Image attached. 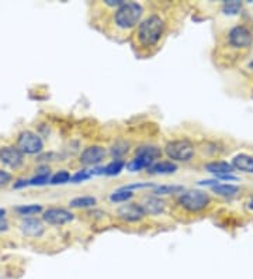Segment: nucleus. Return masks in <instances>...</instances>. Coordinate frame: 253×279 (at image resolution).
<instances>
[{
  "label": "nucleus",
  "mask_w": 253,
  "mask_h": 279,
  "mask_svg": "<svg viewBox=\"0 0 253 279\" xmlns=\"http://www.w3.org/2000/svg\"><path fill=\"white\" fill-rule=\"evenodd\" d=\"M16 212L20 213L21 216L37 215V213L42 212V206L41 205H23V206H17Z\"/></svg>",
  "instance_id": "23"
},
{
  "label": "nucleus",
  "mask_w": 253,
  "mask_h": 279,
  "mask_svg": "<svg viewBox=\"0 0 253 279\" xmlns=\"http://www.w3.org/2000/svg\"><path fill=\"white\" fill-rule=\"evenodd\" d=\"M183 191H184V188L180 185H161L155 188L154 194L156 196H161V195L179 194V192H183Z\"/></svg>",
  "instance_id": "21"
},
{
  "label": "nucleus",
  "mask_w": 253,
  "mask_h": 279,
  "mask_svg": "<svg viewBox=\"0 0 253 279\" xmlns=\"http://www.w3.org/2000/svg\"><path fill=\"white\" fill-rule=\"evenodd\" d=\"M155 164V159L151 157H147V155H135L133 161L130 164L126 165L128 171L131 172H140L142 169H148L151 168L152 165Z\"/></svg>",
  "instance_id": "15"
},
{
  "label": "nucleus",
  "mask_w": 253,
  "mask_h": 279,
  "mask_svg": "<svg viewBox=\"0 0 253 279\" xmlns=\"http://www.w3.org/2000/svg\"><path fill=\"white\" fill-rule=\"evenodd\" d=\"M165 152L170 159L179 161V162H189L191 158L194 157V145L190 140H175L166 144Z\"/></svg>",
  "instance_id": "4"
},
{
  "label": "nucleus",
  "mask_w": 253,
  "mask_h": 279,
  "mask_svg": "<svg viewBox=\"0 0 253 279\" xmlns=\"http://www.w3.org/2000/svg\"><path fill=\"white\" fill-rule=\"evenodd\" d=\"M17 148L20 150V152L24 155H35L40 154L44 148V143H42L41 137L38 134H35L33 131H23L20 133V136L17 137Z\"/></svg>",
  "instance_id": "6"
},
{
  "label": "nucleus",
  "mask_w": 253,
  "mask_h": 279,
  "mask_svg": "<svg viewBox=\"0 0 253 279\" xmlns=\"http://www.w3.org/2000/svg\"><path fill=\"white\" fill-rule=\"evenodd\" d=\"M42 219L49 224H56V226H61V224H66L73 220V215L72 212L66 210L62 208H49L48 210L44 212Z\"/></svg>",
  "instance_id": "8"
},
{
  "label": "nucleus",
  "mask_w": 253,
  "mask_h": 279,
  "mask_svg": "<svg viewBox=\"0 0 253 279\" xmlns=\"http://www.w3.org/2000/svg\"><path fill=\"white\" fill-rule=\"evenodd\" d=\"M12 173L7 171H3V169H0V186H5L7 185L9 182H12Z\"/></svg>",
  "instance_id": "29"
},
{
  "label": "nucleus",
  "mask_w": 253,
  "mask_h": 279,
  "mask_svg": "<svg viewBox=\"0 0 253 279\" xmlns=\"http://www.w3.org/2000/svg\"><path fill=\"white\" fill-rule=\"evenodd\" d=\"M97 203V199L93 198V196H79L75 198L69 202L70 208L76 209H86V208H93L94 205Z\"/></svg>",
  "instance_id": "18"
},
{
  "label": "nucleus",
  "mask_w": 253,
  "mask_h": 279,
  "mask_svg": "<svg viewBox=\"0 0 253 279\" xmlns=\"http://www.w3.org/2000/svg\"><path fill=\"white\" fill-rule=\"evenodd\" d=\"M5 216H6V209L0 208V219H5Z\"/></svg>",
  "instance_id": "34"
},
{
  "label": "nucleus",
  "mask_w": 253,
  "mask_h": 279,
  "mask_svg": "<svg viewBox=\"0 0 253 279\" xmlns=\"http://www.w3.org/2000/svg\"><path fill=\"white\" fill-rule=\"evenodd\" d=\"M149 186H154L152 183H131V185H126V186H122L121 189H124V191H130V192H133V189H142V188H149Z\"/></svg>",
  "instance_id": "30"
},
{
  "label": "nucleus",
  "mask_w": 253,
  "mask_h": 279,
  "mask_svg": "<svg viewBox=\"0 0 253 279\" xmlns=\"http://www.w3.org/2000/svg\"><path fill=\"white\" fill-rule=\"evenodd\" d=\"M125 166V162L124 159H112L110 164L104 166V175H108V176H114V175H118L119 172L122 171V168Z\"/></svg>",
  "instance_id": "20"
},
{
  "label": "nucleus",
  "mask_w": 253,
  "mask_h": 279,
  "mask_svg": "<svg viewBox=\"0 0 253 279\" xmlns=\"http://www.w3.org/2000/svg\"><path fill=\"white\" fill-rule=\"evenodd\" d=\"M133 196H134L133 192H130V191H124V189H118V191H115L114 194L110 195V201L111 202H126V201H130Z\"/></svg>",
  "instance_id": "25"
},
{
  "label": "nucleus",
  "mask_w": 253,
  "mask_h": 279,
  "mask_svg": "<svg viewBox=\"0 0 253 279\" xmlns=\"http://www.w3.org/2000/svg\"><path fill=\"white\" fill-rule=\"evenodd\" d=\"M49 180H51L49 173H37V176L30 179L28 183H30V186H42L49 183Z\"/></svg>",
  "instance_id": "27"
},
{
  "label": "nucleus",
  "mask_w": 253,
  "mask_h": 279,
  "mask_svg": "<svg viewBox=\"0 0 253 279\" xmlns=\"http://www.w3.org/2000/svg\"><path fill=\"white\" fill-rule=\"evenodd\" d=\"M176 171H177V165L172 161L155 162L151 168H148V172L155 173V175H169V173H175Z\"/></svg>",
  "instance_id": "16"
},
{
  "label": "nucleus",
  "mask_w": 253,
  "mask_h": 279,
  "mask_svg": "<svg viewBox=\"0 0 253 279\" xmlns=\"http://www.w3.org/2000/svg\"><path fill=\"white\" fill-rule=\"evenodd\" d=\"M0 162L10 169H19L24 162V155L17 147H2L0 148Z\"/></svg>",
  "instance_id": "7"
},
{
  "label": "nucleus",
  "mask_w": 253,
  "mask_h": 279,
  "mask_svg": "<svg viewBox=\"0 0 253 279\" xmlns=\"http://www.w3.org/2000/svg\"><path fill=\"white\" fill-rule=\"evenodd\" d=\"M226 43L235 50L250 48L253 44V33L245 24H236L228 31Z\"/></svg>",
  "instance_id": "5"
},
{
  "label": "nucleus",
  "mask_w": 253,
  "mask_h": 279,
  "mask_svg": "<svg viewBox=\"0 0 253 279\" xmlns=\"http://www.w3.org/2000/svg\"><path fill=\"white\" fill-rule=\"evenodd\" d=\"M70 180V173L68 171H59L56 172L55 175L51 178L49 183L52 185H63V183H68Z\"/></svg>",
  "instance_id": "24"
},
{
  "label": "nucleus",
  "mask_w": 253,
  "mask_h": 279,
  "mask_svg": "<svg viewBox=\"0 0 253 279\" xmlns=\"http://www.w3.org/2000/svg\"><path fill=\"white\" fill-rule=\"evenodd\" d=\"M147 215L144 208L137 203H130V205H124L118 209V216L122 220L126 222H138L141 219H144V216Z\"/></svg>",
  "instance_id": "10"
},
{
  "label": "nucleus",
  "mask_w": 253,
  "mask_h": 279,
  "mask_svg": "<svg viewBox=\"0 0 253 279\" xmlns=\"http://www.w3.org/2000/svg\"><path fill=\"white\" fill-rule=\"evenodd\" d=\"M135 155H147V157L158 159V158L162 157V151L161 148L156 147V145H142L140 148H137Z\"/></svg>",
  "instance_id": "19"
},
{
  "label": "nucleus",
  "mask_w": 253,
  "mask_h": 279,
  "mask_svg": "<svg viewBox=\"0 0 253 279\" xmlns=\"http://www.w3.org/2000/svg\"><path fill=\"white\" fill-rule=\"evenodd\" d=\"M23 234L27 237H41L44 234V224L37 219H24L20 224Z\"/></svg>",
  "instance_id": "11"
},
{
  "label": "nucleus",
  "mask_w": 253,
  "mask_h": 279,
  "mask_svg": "<svg viewBox=\"0 0 253 279\" xmlns=\"http://www.w3.org/2000/svg\"><path fill=\"white\" fill-rule=\"evenodd\" d=\"M231 165L233 169L245 173H253V157L249 154H238L232 158Z\"/></svg>",
  "instance_id": "12"
},
{
  "label": "nucleus",
  "mask_w": 253,
  "mask_h": 279,
  "mask_svg": "<svg viewBox=\"0 0 253 279\" xmlns=\"http://www.w3.org/2000/svg\"><path fill=\"white\" fill-rule=\"evenodd\" d=\"M9 230V223L6 219H0V233H5Z\"/></svg>",
  "instance_id": "33"
},
{
  "label": "nucleus",
  "mask_w": 253,
  "mask_h": 279,
  "mask_svg": "<svg viewBox=\"0 0 253 279\" xmlns=\"http://www.w3.org/2000/svg\"><path fill=\"white\" fill-rule=\"evenodd\" d=\"M145 213H149V215H161L162 212L165 210V202L156 198V196H149V198H145L144 203L141 205Z\"/></svg>",
  "instance_id": "14"
},
{
  "label": "nucleus",
  "mask_w": 253,
  "mask_h": 279,
  "mask_svg": "<svg viewBox=\"0 0 253 279\" xmlns=\"http://www.w3.org/2000/svg\"><path fill=\"white\" fill-rule=\"evenodd\" d=\"M144 6L137 2H124L119 8L115 9L112 15V22L119 30H131L135 26H140L141 19L144 16Z\"/></svg>",
  "instance_id": "2"
},
{
  "label": "nucleus",
  "mask_w": 253,
  "mask_h": 279,
  "mask_svg": "<svg viewBox=\"0 0 253 279\" xmlns=\"http://www.w3.org/2000/svg\"><path fill=\"white\" fill-rule=\"evenodd\" d=\"M205 171L212 173L215 178H219L222 175H229V173H233L235 169L231 164L225 162V161H212L210 164L205 165Z\"/></svg>",
  "instance_id": "13"
},
{
  "label": "nucleus",
  "mask_w": 253,
  "mask_h": 279,
  "mask_svg": "<svg viewBox=\"0 0 253 279\" xmlns=\"http://www.w3.org/2000/svg\"><path fill=\"white\" fill-rule=\"evenodd\" d=\"M179 203L183 209L189 210L191 213H197L201 212L205 208H208V205L211 203L210 195L204 191H186L182 192V195L179 196Z\"/></svg>",
  "instance_id": "3"
},
{
  "label": "nucleus",
  "mask_w": 253,
  "mask_h": 279,
  "mask_svg": "<svg viewBox=\"0 0 253 279\" xmlns=\"http://www.w3.org/2000/svg\"><path fill=\"white\" fill-rule=\"evenodd\" d=\"M242 10L240 2H225L222 5V13L226 16H236Z\"/></svg>",
  "instance_id": "22"
},
{
  "label": "nucleus",
  "mask_w": 253,
  "mask_h": 279,
  "mask_svg": "<svg viewBox=\"0 0 253 279\" xmlns=\"http://www.w3.org/2000/svg\"><path fill=\"white\" fill-rule=\"evenodd\" d=\"M212 192L222 198H233L240 192V188L232 183H219L217 186H212Z\"/></svg>",
  "instance_id": "17"
},
{
  "label": "nucleus",
  "mask_w": 253,
  "mask_h": 279,
  "mask_svg": "<svg viewBox=\"0 0 253 279\" xmlns=\"http://www.w3.org/2000/svg\"><path fill=\"white\" fill-rule=\"evenodd\" d=\"M90 176H93L90 169H82V171H77L73 176H70V182H73V183H79V182H82V180L89 179Z\"/></svg>",
  "instance_id": "28"
},
{
  "label": "nucleus",
  "mask_w": 253,
  "mask_h": 279,
  "mask_svg": "<svg viewBox=\"0 0 253 279\" xmlns=\"http://www.w3.org/2000/svg\"><path fill=\"white\" fill-rule=\"evenodd\" d=\"M198 185L205 186V185H211V186H217L219 185V180L218 179H207V180H200Z\"/></svg>",
  "instance_id": "31"
},
{
  "label": "nucleus",
  "mask_w": 253,
  "mask_h": 279,
  "mask_svg": "<svg viewBox=\"0 0 253 279\" xmlns=\"http://www.w3.org/2000/svg\"><path fill=\"white\" fill-rule=\"evenodd\" d=\"M105 157V150L100 145H90L84 148L80 154V164L83 165H97Z\"/></svg>",
  "instance_id": "9"
},
{
  "label": "nucleus",
  "mask_w": 253,
  "mask_h": 279,
  "mask_svg": "<svg viewBox=\"0 0 253 279\" xmlns=\"http://www.w3.org/2000/svg\"><path fill=\"white\" fill-rule=\"evenodd\" d=\"M30 179H20V180H17L16 183H14V189H20V188H24V186H30Z\"/></svg>",
  "instance_id": "32"
},
{
  "label": "nucleus",
  "mask_w": 253,
  "mask_h": 279,
  "mask_svg": "<svg viewBox=\"0 0 253 279\" xmlns=\"http://www.w3.org/2000/svg\"><path fill=\"white\" fill-rule=\"evenodd\" d=\"M166 30V22L159 15H151L140 23L137 29V40L144 48H151L161 41Z\"/></svg>",
  "instance_id": "1"
},
{
  "label": "nucleus",
  "mask_w": 253,
  "mask_h": 279,
  "mask_svg": "<svg viewBox=\"0 0 253 279\" xmlns=\"http://www.w3.org/2000/svg\"><path fill=\"white\" fill-rule=\"evenodd\" d=\"M247 209H250V210L253 212V198L250 199V201L247 202Z\"/></svg>",
  "instance_id": "35"
},
{
  "label": "nucleus",
  "mask_w": 253,
  "mask_h": 279,
  "mask_svg": "<svg viewBox=\"0 0 253 279\" xmlns=\"http://www.w3.org/2000/svg\"><path fill=\"white\" fill-rule=\"evenodd\" d=\"M125 152H128V143H124V141L115 143L111 148V154L115 157V159H119V157H122Z\"/></svg>",
  "instance_id": "26"
}]
</instances>
